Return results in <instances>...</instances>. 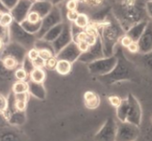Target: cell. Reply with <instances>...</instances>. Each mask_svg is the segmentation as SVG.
I'll list each match as a JSON object with an SVG mask.
<instances>
[{
    "mask_svg": "<svg viewBox=\"0 0 152 141\" xmlns=\"http://www.w3.org/2000/svg\"><path fill=\"white\" fill-rule=\"evenodd\" d=\"M112 14L124 32L135 23L148 19L145 4L138 0H120V3L113 8Z\"/></svg>",
    "mask_w": 152,
    "mask_h": 141,
    "instance_id": "cell-1",
    "label": "cell"
},
{
    "mask_svg": "<svg viewBox=\"0 0 152 141\" xmlns=\"http://www.w3.org/2000/svg\"><path fill=\"white\" fill-rule=\"evenodd\" d=\"M115 54L118 57V62L115 67L108 74L98 77L99 80L105 85H112L116 82L135 80L138 70L135 66L128 59L125 54V50L119 44L115 50Z\"/></svg>",
    "mask_w": 152,
    "mask_h": 141,
    "instance_id": "cell-2",
    "label": "cell"
},
{
    "mask_svg": "<svg viewBox=\"0 0 152 141\" xmlns=\"http://www.w3.org/2000/svg\"><path fill=\"white\" fill-rule=\"evenodd\" d=\"M124 34V30L113 14H109L105 18L100 32V38L105 57L115 54V50L116 46L119 44V41Z\"/></svg>",
    "mask_w": 152,
    "mask_h": 141,
    "instance_id": "cell-3",
    "label": "cell"
},
{
    "mask_svg": "<svg viewBox=\"0 0 152 141\" xmlns=\"http://www.w3.org/2000/svg\"><path fill=\"white\" fill-rule=\"evenodd\" d=\"M116 117L122 122L127 121L140 126L142 122V108L132 93H129L126 98L121 100L120 105L116 108Z\"/></svg>",
    "mask_w": 152,
    "mask_h": 141,
    "instance_id": "cell-4",
    "label": "cell"
},
{
    "mask_svg": "<svg viewBox=\"0 0 152 141\" xmlns=\"http://www.w3.org/2000/svg\"><path fill=\"white\" fill-rule=\"evenodd\" d=\"M125 54L128 59L135 66L138 71L143 72L152 79V51L147 52V54L137 52V54H132L125 50Z\"/></svg>",
    "mask_w": 152,
    "mask_h": 141,
    "instance_id": "cell-5",
    "label": "cell"
},
{
    "mask_svg": "<svg viewBox=\"0 0 152 141\" xmlns=\"http://www.w3.org/2000/svg\"><path fill=\"white\" fill-rule=\"evenodd\" d=\"M116 62H118V57L115 54H114L112 56L103 57L102 59L90 63L88 68L91 74L100 77V76L108 74L115 67Z\"/></svg>",
    "mask_w": 152,
    "mask_h": 141,
    "instance_id": "cell-6",
    "label": "cell"
},
{
    "mask_svg": "<svg viewBox=\"0 0 152 141\" xmlns=\"http://www.w3.org/2000/svg\"><path fill=\"white\" fill-rule=\"evenodd\" d=\"M140 136L139 126L131 122H120L116 129L115 141H136Z\"/></svg>",
    "mask_w": 152,
    "mask_h": 141,
    "instance_id": "cell-7",
    "label": "cell"
},
{
    "mask_svg": "<svg viewBox=\"0 0 152 141\" xmlns=\"http://www.w3.org/2000/svg\"><path fill=\"white\" fill-rule=\"evenodd\" d=\"M116 129L118 124L114 119L108 118L104 121L100 130L96 133L94 137L95 141H115Z\"/></svg>",
    "mask_w": 152,
    "mask_h": 141,
    "instance_id": "cell-8",
    "label": "cell"
},
{
    "mask_svg": "<svg viewBox=\"0 0 152 141\" xmlns=\"http://www.w3.org/2000/svg\"><path fill=\"white\" fill-rule=\"evenodd\" d=\"M140 54L152 51V20H149L144 33L137 41Z\"/></svg>",
    "mask_w": 152,
    "mask_h": 141,
    "instance_id": "cell-9",
    "label": "cell"
},
{
    "mask_svg": "<svg viewBox=\"0 0 152 141\" xmlns=\"http://www.w3.org/2000/svg\"><path fill=\"white\" fill-rule=\"evenodd\" d=\"M103 57H105L104 51H103V47H102L101 38L99 37L95 45L91 46L88 51L83 54V56H82V61L92 63L96 60L102 59V58H103Z\"/></svg>",
    "mask_w": 152,
    "mask_h": 141,
    "instance_id": "cell-10",
    "label": "cell"
},
{
    "mask_svg": "<svg viewBox=\"0 0 152 141\" xmlns=\"http://www.w3.org/2000/svg\"><path fill=\"white\" fill-rule=\"evenodd\" d=\"M148 21L149 19H147V20H144L142 22L135 23V25H132L127 32H125V35L130 38L133 42H137L140 37H141L142 34L144 33L145 27H147Z\"/></svg>",
    "mask_w": 152,
    "mask_h": 141,
    "instance_id": "cell-11",
    "label": "cell"
},
{
    "mask_svg": "<svg viewBox=\"0 0 152 141\" xmlns=\"http://www.w3.org/2000/svg\"><path fill=\"white\" fill-rule=\"evenodd\" d=\"M85 106L89 109H95L99 108L101 104V98L98 93L92 91H86L84 95Z\"/></svg>",
    "mask_w": 152,
    "mask_h": 141,
    "instance_id": "cell-12",
    "label": "cell"
},
{
    "mask_svg": "<svg viewBox=\"0 0 152 141\" xmlns=\"http://www.w3.org/2000/svg\"><path fill=\"white\" fill-rule=\"evenodd\" d=\"M26 114L25 111H20V110H15L14 112L10 113L7 116V121L9 124L12 126H21L26 122Z\"/></svg>",
    "mask_w": 152,
    "mask_h": 141,
    "instance_id": "cell-13",
    "label": "cell"
},
{
    "mask_svg": "<svg viewBox=\"0 0 152 141\" xmlns=\"http://www.w3.org/2000/svg\"><path fill=\"white\" fill-rule=\"evenodd\" d=\"M55 69L56 70V72L58 74L63 76L68 75L72 70V63L65 59H60L57 61Z\"/></svg>",
    "mask_w": 152,
    "mask_h": 141,
    "instance_id": "cell-14",
    "label": "cell"
},
{
    "mask_svg": "<svg viewBox=\"0 0 152 141\" xmlns=\"http://www.w3.org/2000/svg\"><path fill=\"white\" fill-rule=\"evenodd\" d=\"M29 77L32 82L42 83L45 80V72L42 68H33L29 73Z\"/></svg>",
    "mask_w": 152,
    "mask_h": 141,
    "instance_id": "cell-15",
    "label": "cell"
},
{
    "mask_svg": "<svg viewBox=\"0 0 152 141\" xmlns=\"http://www.w3.org/2000/svg\"><path fill=\"white\" fill-rule=\"evenodd\" d=\"M0 141H22V139L16 132L6 129L0 132Z\"/></svg>",
    "mask_w": 152,
    "mask_h": 141,
    "instance_id": "cell-16",
    "label": "cell"
},
{
    "mask_svg": "<svg viewBox=\"0 0 152 141\" xmlns=\"http://www.w3.org/2000/svg\"><path fill=\"white\" fill-rule=\"evenodd\" d=\"M12 93L14 95H19V93H28L29 90V83L26 80H17L12 84Z\"/></svg>",
    "mask_w": 152,
    "mask_h": 141,
    "instance_id": "cell-17",
    "label": "cell"
},
{
    "mask_svg": "<svg viewBox=\"0 0 152 141\" xmlns=\"http://www.w3.org/2000/svg\"><path fill=\"white\" fill-rule=\"evenodd\" d=\"M74 23L78 28L86 29L87 26H88V23H89L88 17H87V15L85 14V13H79L77 19L75 20Z\"/></svg>",
    "mask_w": 152,
    "mask_h": 141,
    "instance_id": "cell-18",
    "label": "cell"
},
{
    "mask_svg": "<svg viewBox=\"0 0 152 141\" xmlns=\"http://www.w3.org/2000/svg\"><path fill=\"white\" fill-rule=\"evenodd\" d=\"M2 64H3V67L8 70L15 69L17 67V66H18V62H17V60L12 56L5 57L2 61Z\"/></svg>",
    "mask_w": 152,
    "mask_h": 141,
    "instance_id": "cell-19",
    "label": "cell"
},
{
    "mask_svg": "<svg viewBox=\"0 0 152 141\" xmlns=\"http://www.w3.org/2000/svg\"><path fill=\"white\" fill-rule=\"evenodd\" d=\"M28 73L24 67L17 68L14 72V78L16 80H26L27 79Z\"/></svg>",
    "mask_w": 152,
    "mask_h": 141,
    "instance_id": "cell-20",
    "label": "cell"
},
{
    "mask_svg": "<svg viewBox=\"0 0 152 141\" xmlns=\"http://www.w3.org/2000/svg\"><path fill=\"white\" fill-rule=\"evenodd\" d=\"M11 22H12V16H11V14L10 13H3L2 19L0 21V25L3 27H7Z\"/></svg>",
    "mask_w": 152,
    "mask_h": 141,
    "instance_id": "cell-21",
    "label": "cell"
},
{
    "mask_svg": "<svg viewBox=\"0 0 152 141\" xmlns=\"http://www.w3.org/2000/svg\"><path fill=\"white\" fill-rule=\"evenodd\" d=\"M39 20H40V15L38 12H36V11H31L27 15V21L30 23H32V25L39 22Z\"/></svg>",
    "mask_w": 152,
    "mask_h": 141,
    "instance_id": "cell-22",
    "label": "cell"
},
{
    "mask_svg": "<svg viewBox=\"0 0 152 141\" xmlns=\"http://www.w3.org/2000/svg\"><path fill=\"white\" fill-rule=\"evenodd\" d=\"M31 64H32L33 68H43L46 67V61L39 56L37 59L31 61Z\"/></svg>",
    "mask_w": 152,
    "mask_h": 141,
    "instance_id": "cell-23",
    "label": "cell"
},
{
    "mask_svg": "<svg viewBox=\"0 0 152 141\" xmlns=\"http://www.w3.org/2000/svg\"><path fill=\"white\" fill-rule=\"evenodd\" d=\"M8 108V98L0 93V113H5Z\"/></svg>",
    "mask_w": 152,
    "mask_h": 141,
    "instance_id": "cell-24",
    "label": "cell"
},
{
    "mask_svg": "<svg viewBox=\"0 0 152 141\" xmlns=\"http://www.w3.org/2000/svg\"><path fill=\"white\" fill-rule=\"evenodd\" d=\"M39 56L40 58H42L43 60L47 61L48 59H50L51 57H53L54 55H53L52 51H49V50H46V49H42V50H39Z\"/></svg>",
    "mask_w": 152,
    "mask_h": 141,
    "instance_id": "cell-25",
    "label": "cell"
},
{
    "mask_svg": "<svg viewBox=\"0 0 152 141\" xmlns=\"http://www.w3.org/2000/svg\"><path fill=\"white\" fill-rule=\"evenodd\" d=\"M76 45H77V48L81 52H86L89 50L90 46L88 45V43L86 41H79V42H76Z\"/></svg>",
    "mask_w": 152,
    "mask_h": 141,
    "instance_id": "cell-26",
    "label": "cell"
},
{
    "mask_svg": "<svg viewBox=\"0 0 152 141\" xmlns=\"http://www.w3.org/2000/svg\"><path fill=\"white\" fill-rule=\"evenodd\" d=\"M132 42H133V41L129 38L128 36H126V35L124 34L123 36H122V38H121V39H120V41H119V45L121 46V47H123L124 49H126L127 47L130 45Z\"/></svg>",
    "mask_w": 152,
    "mask_h": 141,
    "instance_id": "cell-27",
    "label": "cell"
},
{
    "mask_svg": "<svg viewBox=\"0 0 152 141\" xmlns=\"http://www.w3.org/2000/svg\"><path fill=\"white\" fill-rule=\"evenodd\" d=\"M125 50L128 52H130V54H137V52H139V47H138L137 42H132Z\"/></svg>",
    "mask_w": 152,
    "mask_h": 141,
    "instance_id": "cell-28",
    "label": "cell"
},
{
    "mask_svg": "<svg viewBox=\"0 0 152 141\" xmlns=\"http://www.w3.org/2000/svg\"><path fill=\"white\" fill-rule=\"evenodd\" d=\"M145 9L149 20H152V0H147L145 2Z\"/></svg>",
    "mask_w": 152,
    "mask_h": 141,
    "instance_id": "cell-29",
    "label": "cell"
},
{
    "mask_svg": "<svg viewBox=\"0 0 152 141\" xmlns=\"http://www.w3.org/2000/svg\"><path fill=\"white\" fill-rule=\"evenodd\" d=\"M79 12L77 10H68V13H67V18L69 21L71 22H75V20L77 19Z\"/></svg>",
    "mask_w": 152,
    "mask_h": 141,
    "instance_id": "cell-30",
    "label": "cell"
},
{
    "mask_svg": "<svg viewBox=\"0 0 152 141\" xmlns=\"http://www.w3.org/2000/svg\"><path fill=\"white\" fill-rule=\"evenodd\" d=\"M57 59L56 57H51L50 59H48L46 61V67L49 68V69H54L56 68V63H57Z\"/></svg>",
    "mask_w": 152,
    "mask_h": 141,
    "instance_id": "cell-31",
    "label": "cell"
},
{
    "mask_svg": "<svg viewBox=\"0 0 152 141\" xmlns=\"http://www.w3.org/2000/svg\"><path fill=\"white\" fill-rule=\"evenodd\" d=\"M121 100H122V99H120L118 96H115V95H113V96H110L109 97V102H110V104L112 105L113 107H115V108H118V106L120 105Z\"/></svg>",
    "mask_w": 152,
    "mask_h": 141,
    "instance_id": "cell-32",
    "label": "cell"
},
{
    "mask_svg": "<svg viewBox=\"0 0 152 141\" xmlns=\"http://www.w3.org/2000/svg\"><path fill=\"white\" fill-rule=\"evenodd\" d=\"M26 101H20V100H15V108L16 110L20 111H25L26 108Z\"/></svg>",
    "mask_w": 152,
    "mask_h": 141,
    "instance_id": "cell-33",
    "label": "cell"
},
{
    "mask_svg": "<svg viewBox=\"0 0 152 141\" xmlns=\"http://www.w3.org/2000/svg\"><path fill=\"white\" fill-rule=\"evenodd\" d=\"M27 56H28V59L30 61L37 59V58L39 57V51L36 49H31L27 52Z\"/></svg>",
    "mask_w": 152,
    "mask_h": 141,
    "instance_id": "cell-34",
    "label": "cell"
},
{
    "mask_svg": "<svg viewBox=\"0 0 152 141\" xmlns=\"http://www.w3.org/2000/svg\"><path fill=\"white\" fill-rule=\"evenodd\" d=\"M78 2L74 1V0H69L66 4V8L68 10H77Z\"/></svg>",
    "mask_w": 152,
    "mask_h": 141,
    "instance_id": "cell-35",
    "label": "cell"
},
{
    "mask_svg": "<svg viewBox=\"0 0 152 141\" xmlns=\"http://www.w3.org/2000/svg\"><path fill=\"white\" fill-rule=\"evenodd\" d=\"M87 33L86 31H80L77 35H76V38H75V40L76 42H79V41H86V38H87Z\"/></svg>",
    "mask_w": 152,
    "mask_h": 141,
    "instance_id": "cell-36",
    "label": "cell"
},
{
    "mask_svg": "<svg viewBox=\"0 0 152 141\" xmlns=\"http://www.w3.org/2000/svg\"><path fill=\"white\" fill-rule=\"evenodd\" d=\"M86 1L88 3L90 6H94V7H97V6H100L103 0H86Z\"/></svg>",
    "mask_w": 152,
    "mask_h": 141,
    "instance_id": "cell-37",
    "label": "cell"
},
{
    "mask_svg": "<svg viewBox=\"0 0 152 141\" xmlns=\"http://www.w3.org/2000/svg\"><path fill=\"white\" fill-rule=\"evenodd\" d=\"M2 16H3V12L0 11V21H1V19H2Z\"/></svg>",
    "mask_w": 152,
    "mask_h": 141,
    "instance_id": "cell-38",
    "label": "cell"
},
{
    "mask_svg": "<svg viewBox=\"0 0 152 141\" xmlns=\"http://www.w3.org/2000/svg\"><path fill=\"white\" fill-rule=\"evenodd\" d=\"M2 47V41H1V38H0V49H1Z\"/></svg>",
    "mask_w": 152,
    "mask_h": 141,
    "instance_id": "cell-39",
    "label": "cell"
},
{
    "mask_svg": "<svg viewBox=\"0 0 152 141\" xmlns=\"http://www.w3.org/2000/svg\"><path fill=\"white\" fill-rule=\"evenodd\" d=\"M74 1H76V2H78V1H81V0H74Z\"/></svg>",
    "mask_w": 152,
    "mask_h": 141,
    "instance_id": "cell-40",
    "label": "cell"
}]
</instances>
